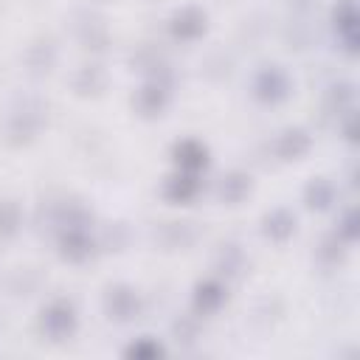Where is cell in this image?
Listing matches in <instances>:
<instances>
[{
	"label": "cell",
	"instance_id": "obj_1",
	"mask_svg": "<svg viewBox=\"0 0 360 360\" xmlns=\"http://www.w3.org/2000/svg\"><path fill=\"white\" fill-rule=\"evenodd\" d=\"M253 93H256V98L264 101V104H278V101H284V98L290 96V79H287V73H284L281 68H276V65L262 68V70L256 73V79H253Z\"/></svg>",
	"mask_w": 360,
	"mask_h": 360
},
{
	"label": "cell",
	"instance_id": "obj_2",
	"mask_svg": "<svg viewBox=\"0 0 360 360\" xmlns=\"http://www.w3.org/2000/svg\"><path fill=\"white\" fill-rule=\"evenodd\" d=\"M76 329V312L68 301H53L42 309V332L51 340H65Z\"/></svg>",
	"mask_w": 360,
	"mask_h": 360
},
{
	"label": "cell",
	"instance_id": "obj_3",
	"mask_svg": "<svg viewBox=\"0 0 360 360\" xmlns=\"http://www.w3.org/2000/svg\"><path fill=\"white\" fill-rule=\"evenodd\" d=\"M332 20H335L340 45L346 48V53L354 56L357 53V6H354V0H338Z\"/></svg>",
	"mask_w": 360,
	"mask_h": 360
},
{
	"label": "cell",
	"instance_id": "obj_4",
	"mask_svg": "<svg viewBox=\"0 0 360 360\" xmlns=\"http://www.w3.org/2000/svg\"><path fill=\"white\" fill-rule=\"evenodd\" d=\"M104 309H107V315L112 321H121V323L129 321V318H135V312H138V295H135V290L127 287V284L110 287L107 295H104Z\"/></svg>",
	"mask_w": 360,
	"mask_h": 360
},
{
	"label": "cell",
	"instance_id": "obj_5",
	"mask_svg": "<svg viewBox=\"0 0 360 360\" xmlns=\"http://www.w3.org/2000/svg\"><path fill=\"white\" fill-rule=\"evenodd\" d=\"M59 250L68 262H84L93 250V239L87 233V228H76V225H68L59 236Z\"/></svg>",
	"mask_w": 360,
	"mask_h": 360
},
{
	"label": "cell",
	"instance_id": "obj_6",
	"mask_svg": "<svg viewBox=\"0 0 360 360\" xmlns=\"http://www.w3.org/2000/svg\"><path fill=\"white\" fill-rule=\"evenodd\" d=\"M202 31H205V14L200 8H194V6H186L172 17V34L177 39L191 42V39L202 37Z\"/></svg>",
	"mask_w": 360,
	"mask_h": 360
},
{
	"label": "cell",
	"instance_id": "obj_7",
	"mask_svg": "<svg viewBox=\"0 0 360 360\" xmlns=\"http://www.w3.org/2000/svg\"><path fill=\"white\" fill-rule=\"evenodd\" d=\"M174 163L180 166V172L197 174V172L208 163V149H205L200 141L186 138V141H180V143L174 146Z\"/></svg>",
	"mask_w": 360,
	"mask_h": 360
},
{
	"label": "cell",
	"instance_id": "obj_8",
	"mask_svg": "<svg viewBox=\"0 0 360 360\" xmlns=\"http://www.w3.org/2000/svg\"><path fill=\"white\" fill-rule=\"evenodd\" d=\"M166 101H169V90L160 82L143 84L138 90V96H135V107L141 110V115H160V110L166 107Z\"/></svg>",
	"mask_w": 360,
	"mask_h": 360
},
{
	"label": "cell",
	"instance_id": "obj_9",
	"mask_svg": "<svg viewBox=\"0 0 360 360\" xmlns=\"http://www.w3.org/2000/svg\"><path fill=\"white\" fill-rule=\"evenodd\" d=\"M262 231L264 236H270L273 242H287L292 233H295V214H290L287 208H276L264 217L262 222Z\"/></svg>",
	"mask_w": 360,
	"mask_h": 360
},
{
	"label": "cell",
	"instance_id": "obj_10",
	"mask_svg": "<svg viewBox=\"0 0 360 360\" xmlns=\"http://www.w3.org/2000/svg\"><path fill=\"white\" fill-rule=\"evenodd\" d=\"M276 152L284 160H295V158L309 152V135L304 129H298V127L295 129H284L278 135V141H276Z\"/></svg>",
	"mask_w": 360,
	"mask_h": 360
},
{
	"label": "cell",
	"instance_id": "obj_11",
	"mask_svg": "<svg viewBox=\"0 0 360 360\" xmlns=\"http://www.w3.org/2000/svg\"><path fill=\"white\" fill-rule=\"evenodd\" d=\"M304 202H307V208H312V211H326V208H332V202H335V186H332L326 177L309 180L307 188H304Z\"/></svg>",
	"mask_w": 360,
	"mask_h": 360
},
{
	"label": "cell",
	"instance_id": "obj_12",
	"mask_svg": "<svg viewBox=\"0 0 360 360\" xmlns=\"http://www.w3.org/2000/svg\"><path fill=\"white\" fill-rule=\"evenodd\" d=\"M39 124H42L39 112H34V110H20V112H14V118H11V124H8V135H11V141L25 143V141H31V138L39 132Z\"/></svg>",
	"mask_w": 360,
	"mask_h": 360
},
{
	"label": "cell",
	"instance_id": "obj_13",
	"mask_svg": "<svg viewBox=\"0 0 360 360\" xmlns=\"http://www.w3.org/2000/svg\"><path fill=\"white\" fill-rule=\"evenodd\" d=\"M250 194V177L242 174V172H231L219 180V200L228 202V205H236L242 202L245 197Z\"/></svg>",
	"mask_w": 360,
	"mask_h": 360
},
{
	"label": "cell",
	"instance_id": "obj_14",
	"mask_svg": "<svg viewBox=\"0 0 360 360\" xmlns=\"http://www.w3.org/2000/svg\"><path fill=\"white\" fill-rule=\"evenodd\" d=\"M197 188H200V183H197V177L191 172H180V174L166 180V197L172 202H188L197 194Z\"/></svg>",
	"mask_w": 360,
	"mask_h": 360
},
{
	"label": "cell",
	"instance_id": "obj_15",
	"mask_svg": "<svg viewBox=\"0 0 360 360\" xmlns=\"http://www.w3.org/2000/svg\"><path fill=\"white\" fill-rule=\"evenodd\" d=\"M104 84H107V76H104V70L98 68V65H84V68H79V73L73 76V87L82 93V96H96V93H101L104 90Z\"/></svg>",
	"mask_w": 360,
	"mask_h": 360
},
{
	"label": "cell",
	"instance_id": "obj_16",
	"mask_svg": "<svg viewBox=\"0 0 360 360\" xmlns=\"http://www.w3.org/2000/svg\"><path fill=\"white\" fill-rule=\"evenodd\" d=\"M222 301H225V287L219 281H202V284H197L194 307L200 312H214V309H219Z\"/></svg>",
	"mask_w": 360,
	"mask_h": 360
},
{
	"label": "cell",
	"instance_id": "obj_17",
	"mask_svg": "<svg viewBox=\"0 0 360 360\" xmlns=\"http://www.w3.org/2000/svg\"><path fill=\"white\" fill-rule=\"evenodd\" d=\"M329 110L338 112V115L354 110V84H349V82L335 84V87L329 90Z\"/></svg>",
	"mask_w": 360,
	"mask_h": 360
},
{
	"label": "cell",
	"instance_id": "obj_18",
	"mask_svg": "<svg viewBox=\"0 0 360 360\" xmlns=\"http://www.w3.org/2000/svg\"><path fill=\"white\" fill-rule=\"evenodd\" d=\"M20 228V205L14 200H0V236H14Z\"/></svg>",
	"mask_w": 360,
	"mask_h": 360
},
{
	"label": "cell",
	"instance_id": "obj_19",
	"mask_svg": "<svg viewBox=\"0 0 360 360\" xmlns=\"http://www.w3.org/2000/svg\"><path fill=\"white\" fill-rule=\"evenodd\" d=\"M335 233H338L346 245H354V242H357V214H354V208H346V211L340 214Z\"/></svg>",
	"mask_w": 360,
	"mask_h": 360
},
{
	"label": "cell",
	"instance_id": "obj_20",
	"mask_svg": "<svg viewBox=\"0 0 360 360\" xmlns=\"http://www.w3.org/2000/svg\"><path fill=\"white\" fill-rule=\"evenodd\" d=\"M321 256H323L329 264H338V262H343V256H346V242H343L338 233L326 236V239L321 242Z\"/></svg>",
	"mask_w": 360,
	"mask_h": 360
},
{
	"label": "cell",
	"instance_id": "obj_21",
	"mask_svg": "<svg viewBox=\"0 0 360 360\" xmlns=\"http://www.w3.org/2000/svg\"><path fill=\"white\" fill-rule=\"evenodd\" d=\"M160 352H163L160 343H155V340H149V338H141L138 343H132V346L127 349L129 357H158Z\"/></svg>",
	"mask_w": 360,
	"mask_h": 360
},
{
	"label": "cell",
	"instance_id": "obj_22",
	"mask_svg": "<svg viewBox=\"0 0 360 360\" xmlns=\"http://www.w3.org/2000/svg\"><path fill=\"white\" fill-rule=\"evenodd\" d=\"M340 118H343V135H346V141H357V127H354V121H357V115H354V110H349V112H343Z\"/></svg>",
	"mask_w": 360,
	"mask_h": 360
}]
</instances>
